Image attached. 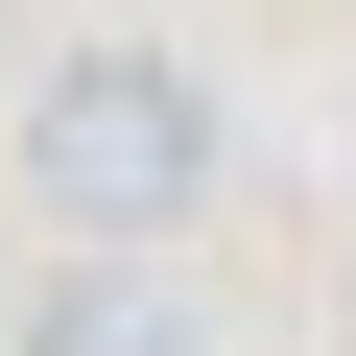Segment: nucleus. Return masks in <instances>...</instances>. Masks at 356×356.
I'll return each instance as SVG.
<instances>
[{
  "mask_svg": "<svg viewBox=\"0 0 356 356\" xmlns=\"http://www.w3.org/2000/svg\"><path fill=\"white\" fill-rule=\"evenodd\" d=\"M191 191H214V95H191V48H143V24L48 48V95H24V214H48L72 261H143V238H191Z\"/></svg>",
  "mask_w": 356,
  "mask_h": 356,
  "instance_id": "1",
  "label": "nucleus"
},
{
  "mask_svg": "<svg viewBox=\"0 0 356 356\" xmlns=\"http://www.w3.org/2000/svg\"><path fill=\"white\" fill-rule=\"evenodd\" d=\"M24 356H191V309H166L143 261H72V285L24 309Z\"/></svg>",
  "mask_w": 356,
  "mask_h": 356,
  "instance_id": "2",
  "label": "nucleus"
}]
</instances>
